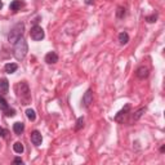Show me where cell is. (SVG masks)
I'll return each instance as SVG.
<instances>
[{
  "instance_id": "6da1fadb",
  "label": "cell",
  "mask_w": 165,
  "mask_h": 165,
  "mask_svg": "<svg viewBox=\"0 0 165 165\" xmlns=\"http://www.w3.org/2000/svg\"><path fill=\"white\" fill-rule=\"evenodd\" d=\"M14 89H15V93H17V97L21 99V102H22V105H29L31 101L29 85L26 84V82H18V84L14 86Z\"/></svg>"
},
{
  "instance_id": "7a4b0ae2",
  "label": "cell",
  "mask_w": 165,
  "mask_h": 165,
  "mask_svg": "<svg viewBox=\"0 0 165 165\" xmlns=\"http://www.w3.org/2000/svg\"><path fill=\"white\" fill-rule=\"evenodd\" d=\"M27 52H29V46H27V43H26V40L23 38L18 39L14 43V57H15V59L22 61L26 57V54H27Z\"/></svg>"
},
{
  "instance_id": "3957f363",
  "label": "cell",
  "mask_w": 165,
  "mask_h": 165,
  "mask_svg": "<svg viewBox=\"0 0 165 165\" xmlns=\"http://www.w3.org/2000/svg\"><path fill=\"white\" fill-rule=\"evenodd\" d=\"M23 31H25V23L19 22V23L15 25L14 27H13L12 30H10V32H9V35H8V40H9V43L14 44L18 39L22 38Z\"/></svg>"
},
{
  "instance_id": "277c9868",
  "label": "cell",
  "mask_w": 165,
  "mask_h": 165,
  "mask_svg": "<svg viewBox=\"0 0 165 165\" xmlns=\"http://www.w3.org/2000/svg\"><path fill=\"white\" fill-rule=\"evenodd\" d=\"M30 36H31V39H32V40L39 41V40H43L44 39L45 34H44V30L41 29L40 26L35 25L34 27L31 29V31H30Z\"/></svg>"
},
{
  "instance_id": "5b68a950",
  "label": "cell",
  "mask_w": 165,
  "mask_h": 165,
  "mask_svg": "<svg viewBox=\"0 0 165 165\" xmlns=\"http://www.w3.org/2000/svg\"><path fill=\"white\" fill-rule=\"evenodd\" d=\"M92 103H93V93H92L90 89H88L85 92V94L82 96V106H84L85 108H88Z\"/></svg>"
},
{
  "instance_id": "8992f818",
  "label": "cell",
  "mask_w": 165,
  "mask_h": 165,
  "mask_svg": "<svg viewBox=\"0 0 165 165\" xmlns=\"http://www.w3.org/2000/svg\"><path fill=\"white\" fill-rule=\"evenodd\" d=\"M150 74V70H148V67L147 66H141V67H138L137 71H136V75L138 79H146V77L148 76Z\"/></svg>"
},
{
  "instance_id": "52a82bcc",
  "label": "cell",
  "mask_w": 165,
  "mask_h": 165,
  "mask_svg": "<svg viewBox=\"0 0 165 165\" xmlns=\"http://www.w3.org/2000/svg\"><path fill=\"white\" fill-rule=\"evenodd\" d=\"M31 142H32L35 146H40L41 142H43V137H41L40 132L34 130L32 133H31Z\"/></svg>"
},
{
  "instance_id": "ba28073f",
  "label": "cell",
  "mask_w": 165,
  "mask_h": 165,
  "mask_svg": "<svg viewBox=\"0 0 165 165\" xmlns=\"http://www.w3.org/2000/svg\"><path fill=\"white\" fill-rule=\"evenodd\" d=\"M45 62L49 65L57 63V62H58V56H57L56 52H49V53L45 56Z\"/></svg>"
},
{
  "instance_id": "9c48e42d",
  "label": "cell",
  "mask_w": 165,
  "mask_h": 165,
  "mask_svg": "<svg viewBox=\"0 0 165 165\" xmlns=\"http://www.w3.org/2000/svg\"><path fill=\"white\" fill-rule=\"evenodd\" d=\"M129 110H130V105H125V107H124L123 110H120V111H119L116 115H115V120H116V121H121V117H123V116L125 117V116L128 115Z\"/></svg>"
},
{
  "instance_id": "30bf717a",
  "label": "cell",
  "mask_w": 165,
  "mask_h": 165,
  "mask_svg": "<svg viewBox=\"0 0 165 165\" xmlns=\"http://www.w3.org/2000/svg\"><path fill=\"white\" fill-rule=\"evenodd\" d=\"M9 90V81L3 77V79H0V93L2 94H5V93H8Z\"/></svg>"
},
{
  "instance_id": "8fae6325",
  "label": "cell",
  "mask_w": 165,
  "mask_h": 165,
  "mask_svg": "<svg viewBox=\"0 0 165 165\" xmlns=\"http://www.w3.org/2000/svg\"><path fill=\"white\" fill-rule=\"evenodd\" d=\"M17 69H18L17 63H7L4 66V70H5L7 74H13V72L17 71Z\"/></svg>"
},
{
  "instance_id": "7c38bea8",
  "label": "cell",
  "mask_w": 165,
  "mask_h": 165,
  "mask_svg": "<svg viewBox=\"0 0 165 165\" xmlns=\"http://www.w3.org/2000/svg\"><path fill=\"white\" fill-rule=\"evenodd\" d=\"M13 130L15 134H22L25 130V124L23 123H14L13 124Z\"/></svg>"
},
{
  "instance_id": "4fadbf2b",
  "label": "cell",
  "mask_w": 165,
  "mask_h": 165,
  "mask_svg": "<svg viewBox=\"0 0 165 165\" xmlns=\"http://www.w3.org/2000/svg\"><path fill=\"white\" fill-rule=\"evenodd\" d=\"M23 5V3L21 2V0H14V2H12L10 3V10H19L21 9V7Z\"/></svg>"
},
{
  "instance_id": "5bb4252c",
  "label": "cell",
  "mask_w": 165,
  "mask_h": 165,
  "mask_svg": "<svg viewBox=\"0 0 165 165\" xmlns=\"http://www.w3.org/2000/svg\"><path fill=\"white\" fill-rule=\"evenodd\" d=\"M119 41H120V44H126L129 41V35L126 32H120L119 34Z\"/></svg>"
},
{
  "instance_id": "9a60e30c",
  "label": "cell",
  "mask_w": 165,
  "mask_h": 165,
  "mask_svg": "<svg viewBox=\"0 0 165 165\" xmlns=\"http://www.w3.org/2000/svg\"><path fill=\"white\" fill-rule=\"evenodd\" d=\"M13 150H14L15 153H22L25 148H23V144L21 143V142H15V143L13 144Z\"/></svg>"
},
{
  "instance_id": "2e32d148",
  "label": "cell",
  "mask_w": 165,
  "mask_h": 165,
  "mask_svg": "<svg viewBox=\"0 0 165 165\" xmlns=\"http://www.w3.org/2000/svg\"><path fill=\"white\" fill-rule=\"evenodd\" d=\"M26 115H27V119L31 121H35V119H36V113L34 110H31V108H27L26 110Z\"/></svg>"
},
{
  "instance_id": "e0dca14e",
  "label": "cell",
  "mask_w": 165,
  "mask_h": 165,
  "mask_svg": "<svg viewBox=\"0 0 165 165\" xmlns=\"http://www.w3.org/2000/svg\"><path fill=\"white\" fill-rule=\"evenodd\" d=\"M144 111H146V108H141V110H138L137 112H134V115H133V121L139 120V119L142 117V115L144 113Z\"/></svg>"
},
{
  "instance_id": "ac0fdd59",
  "label": "cell",
  "mask_w": 165,
  "mask_h": 165,
  "mask_svg": "<svg viewBox=\"0 0 165 165\" xmlns=\"http://www.w3.org/2000/svg\"><path fill=\"white\" fill-rule=\"evenodd\" d=\"M8 108H9V105H8V102L5 101L3 97H0V110H2V111H4V112H5V111L8 110Z\"/></svg>"
},
{
  "instance_id": "d6986e66",
  "label": "cell",
  "mask_w": 165,
  "mask_h": 165,
  "mask_svg": "<svg viewBox=\"0 0 165 165\" xmlns=\"http://www.w3.org/2000/svg\"><path fill=\"white\" fill-rule=\"evenodd\" d=\"M82 126H84V117H79V119H77V121H76L75 129H76V130H80Z\"/></svg>"
},
{
  "instance_id": "ffe728a7",
  "label": "cell",
  "mask_w": 165,
  "mask_h": 165,
  "mask_svg": "<svg viewBox=\"0 0 165 165\" xmlns=\"http://www.w3.org/2000/svg\"><path fill=\"white\" fill-rule=\"evenodd\" d=\"M116 15H117V18H123L124 15H125V8L119 7L117 10H116Z\"/></svg>"
},
{
  "instance_id": "44dd1931",
  "label": "cell",
  "mask_w": 165,
  "mask_h": 165,
  "mask_svg": "<svg viewBox=\"0 0 165 165\" xmlns=\"http://www.w3.org/2000/svg\"><path fill=\"white\" fill-rule=\"evenodd\" d=\"M156 15L155 14H152V15H148V17H146V21L147 22H150V23H152V22H155V21H156Z\"/></svg>"
},
{
  "instance_id": "7402d4cb",
  "label": "cell",
  "mask_w": 165,
  "mask_h": 165,
  "mask_svg": "<svg viewBox=\"0 0 165 165\" xmlns=\"http://www.w3.org/2000/svg\"><path fill=\"white\" fill-rule=\"evenodd\" d=\"M5 115L7 116H14V110H9L8 108V110L5 111Z\"/></svg>"
},
{
  "instance_id": "603a6c76",
  "label": "cell",
  "mask_w": 165,
  "mask_h": 165,
  "mask_svg": "<svg viewBox=\"0 0 165 165\" xmlns=\"http://www.w3.org/2000/svg\"><path fill=\"white\" fill-rule=\"evenodd\" d=\"M7 130H5V129H3V128H0V137H5L7 136Z\"/></svg>"
},
{
  "instance_id": "cb8c5ba5",
  "label": "cell",
  "mask_w": 165,
  "mask_h": 165,
  "mask_svg": "<svg viewBox=\"0 0 165 165\" xmlns=\"http://www.w3.org/2000/svg\"><path fill=\"white\" fill-rule=\"evenodd\" d=\"M14 163H15V164H22L23 161H22V160H21L19 157H15V159H14Z\"/></svg>"
},
{
  "instance_id": "d4e9b609",
  "label": "cell",
  "mask_w": 165,
  "mask_h": 165,
  "mask_svg": "<svg viewBox=\"0 0 165 165\" xmlns=\"http://www.w3.org/2000/svg\"><path fill=\"white\" fill-rule=\"evenodd\" d=\"M2 8H3V3H2V2H0V9H2Z\"/></svg>"
}]
</instances>
